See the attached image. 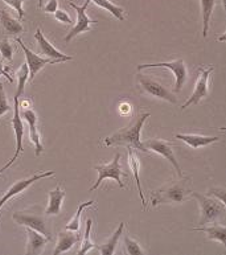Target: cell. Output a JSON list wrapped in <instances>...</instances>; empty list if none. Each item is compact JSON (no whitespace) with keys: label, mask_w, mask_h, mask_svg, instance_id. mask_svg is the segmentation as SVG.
Wrapping results in <instances>:
<instances>
[{"label":"cell","mask_w":226,"mask_h":255,"mask_svg":"<svg viewBox=\"0 0 226 255\" xmlns=\"http://www.w3.org/2000/svg\"><path fill=\"white\" fill-rule=\"evenodd\" d=\"M126 228V222H120L119 228L113 233L112 236L109 237L108 241L105 244L100 245V246H96L97 250L104 255H113L115 253V249H116V245H118L120 237L123 236V230Z\"/></svg>","instance_id":"obj_22"},{"label":"cell","mask_w":226,"mask_h":255,"mask_svg":"<svg viewBox=\"0 0 226 255\" xmlns=\"http://www.w3.org/2000/svg\"><path fill=\"white\" fill-rule=\"evenodd\" d=\"M138 82H139V88L142 89L143 93H146L148 96L155 97V98L159 99H164L167 102L173 103L176 105L177 98L175 97V94L167 90L165 86L156 81L155 78L150 77V74H143V73H139L138 74Z\"/></svg>","instance_id":"obj_6"},{"label":"cell","mask_w":226,"mask_h":255,"mask_svg":"<svg viewBox=\"0 0 226 255\" xmlns=\"http://www.w3.org/2000/svg\"><path fill=\"white\" fill-rule=\"evenodd\" d=\"M16 45H13V42H11L7 38H4L3 41H0V54L3 57L4 61L11 62L13 60V54H15Z\"/></svg>","instance_id":"obj_30"},{"label":"cell","mask_w":226,"mask_h":255,"mask_svg":"<svg viewBox=\"0 0 226 255\" xmlns=\"http://www.w3.org/2000/svg\"><path fill=\"white\" fill-rule=\"evenodd\" d=\"M89 4H90V0H85V3L82 5H77L73 1H69V5L72 8H74V11L77 12V21L73 24V28L70 29V32L68 33V36L65 37V41L69 42L72 41L74 37H77L78 34L85 33V32L92 31V25L97 24L96 20H92L86 13V9H88Z\"/></svg>","instance_id":"obj_8"},{"label":"cell","mask_w":226,"mask_h":255,"mask_svg":"<svg viewBox=\"0 0 226 255\" xmlns=\"http://www.w3.org/2000/svg\"><path fill=\"white\" fill-rule=\"evenodd\" d=\"M4 3H7L9 7H12L15 9L17 13H19L20 19H23L24 17V9H23V4L24 1H27V0H1Z\"/></svg>","instance_id":"obj_32"},{"label":"cell","mask_w":226,"mask_h":255,"mask_svg":"<svg viewBox=\"0 0 226 255\" xmlns=\"http://www.w3.org/2000/svg\"><path fill=\"white\" fill-rule=\"evenodd\" d=\"M35 38H36V41H37L38 46H40V49H41V52L45 54L48 58L56 60V61H58V62L70 61V60L73 58L72 56L64 54L62 52H60L57 48H54V46L50 44L49 40H48V38L44 36V33H42V31H41V28H37V31H36V33H35Z\"/></svg>","instance_id":"obj_15"},{"label":"cell","mask_w":226,"mask_h":255,"mask_svg":"<svg viewBox=\"0 0 226 255\" xmlns=\"http://www.w3.org/2000/svg\"><path fill=\"white\" fill-rule=\"evenodd\" d=\"M17 44L21 46L24 54H25V58H27V65L28 69H29V81L35 80V77L37 76V73L41 70L42 68H45L46 65H53L58 64V61L56 60H52V58H42L40 56L32 52L29 48H28L21 38H17Z\"/></svg>","instance_id":"obj_13"},{"label":"cell","mask_w":226,"mask_h":255,"mask_svg":"<svg viewBox=\"0 0 226 255\" xmlns=\"http://www.w3.org/2000/svg\"><path fill=\"white\" fill-rule=\"evenodd\" d=\"M66 193L64 191L62 185H57L54 188L53 191H50L48 193V197H49V204H48V208L45 210V216H58L61 213L62 209V202H64V198H65Z\"/></svg>","instance_id":"obj_17"},{"label":"cell","mask_w":226,"mask_h":255,"mask_svg":"<svg viewBox=\"0 0 226 255\" xmlns=\"http://www.w3.org/2000/svg\"><path fill=\"white\" fill-rule=\"evenodd\" d=\"M123 242H124V249H126L127 254H131V255L144 254V250L142 249V246H140L138 241L134 240L130 234H124V237H123Z\"/></svg>","instance_id":"obj_29"},{"label":"cell","mask_w":226,"mask_h":255,"mask_svg":"<svg viewBox=\"0 0 226 255\" xmlns=\"http://www.w3.org/2000/svg\"><path fill=\"white\" fill-rule=\"evenodd\" d=\"M29 80V69H28L27 62H24L20 69L17 70V90H16L15 97L16 98H20L21 96H24L25 93V84L27 81Z\"/></svg>","instance_id":"obj_28"},{"label":"cell","mask_w":226,"mask_h":255,"mask_svg":"<svg viewBox=\"0 0 226 255\" xmlns=\"http://www.w3.org/2000/svg\"><path fill=\"white\" fill-rule=\"evenodd\" d=\"M0 73H3L4 77H5V78H7V80L9 81V82H13V80H12V77L9 76V73H8L7 68H5V65H4V61H1V60H0Z\"/></svg>","instance_id":"obj_37"},{"label":"cell","mask_w":226,"mask_h":255,"mask_svg":"<svg viewBox=\"0 0 226 255\" xmlns=\"http://www.w3.org/2000/svg\"><path fill=\"white\" fill-rule=\"evenodd\" d=\"M13 220L21 226L25 228L35 229L37 232H40L44 236L49 237L52 240V234L48 228V222H46L45 214L41 213H33V212H16L13 214Z\"/></svg>","instance_id":"obj_9"},{"label":"cell","mask_w":226,"mask_h":255,"mask_svg":"<svg viewBox=\"0 0 226 255\" xmlns=\"http://www.w3.org/2000/svg\"><path fill=\"white\" fill-rule=\"evenodd\" d=\"M143 144H144V147L147 148V151H152V152L159 153L160 156H163L164 159L168 160L169 163L173 165V168L176 169L179 177H183V172H181L180 165H179L176 157H175L172 143H171V141L160 140V139H151V140L144 141Z\"/></svg>","instance_id":"obj_12"},{"label":"cell","mask_w":226,"mask_h":255,"mask_svg":"<svg viewBox=\"0 0 226 255\" xmlns=\"http://www.w3.org/2000/svg\"><path fill=\"white\" fill-rule=\"evenodd\" d=\"M90 1H93L100 8H104L105 11H108L109 13H112L115 19L120 20V21H124V19H126L124 17V9L122 7H119V5L113 4L110 0H90Z\"/></svg>","instance_id":"obj_25"},{"label":"cell","mask_w":226,"mask_h":255,"mask_svg":"<svg viewBox=\"0 0 226 255\" xmlns=\"http://www.w3.org/2000/svg\"><path fill=\"white\" fill-rule=\"evenodd\" d=\"M175 139L184 141L192 149L203 148L209 144H213L220 140L219 136H205V135H199V133H177Z\"/></svg>","instance_id":"obj_16"},{"label":"cell","mask_w":226,"mask_h":255,"mask_svg":"<svg viewBox=\"0 0 226 255\" xmlns=\"http://www.w3.org/2000/svg\"><path fill=\"white\" fill-rule=\"evenodd\" d=\"M216 1L217 0H200V7H201V16H203V37L208 36L209 29V20H211L212 12L215 9Z\"/></svg>","instance_id":"obj_24"},{"label":"cell","mask_w":226,"mask_h":255,"mask_svg":"<svg viewBox=\"0 0 226 255\" xmlns=\"http://www.w3.org/2000/svg\"><path fill=\"white\" fill-rule=\"evenodd\" d=\"M78 240H80V234H76V232H72V230H68V229L60 232L58 233L57 246L53 250V255H58L61 253L72 250V248L78 242Z\"/></svg>","instance_id":"obj_19"},{"label":"cell","mask_w":226,"mask_h":255,"mask_svg":"<svg viewBox=\"0 0 226 255\" xmlns=\"http://www.w3.org/2000/svg\"><path fill=\"white\" fill-rule=\"evenodd\" d=\"M152 68H165L171 70L175 76V92L179 93L181 88L184 86L187 80H188V69H187V64L184 60L177 58L175 61L169 62H157V64H143L138 65V70H143V69H152Z\"/></svg>","instance_id":"obj_7"},{"label":"cell","mask_w":226,"mask_h":255,"mask_svg":"<svg viewBox=\"0 0 226 255\" xmlns=\"http://www.w3.org/2000/svg\"><path fill=\"white\" fill-rule=\"evenodd\" d=\"M8 111H11V106L8 103L7 94H5V90H4V85L0 82V117L7 114Z\"/></svg>","instance_id":"obj_31"},{"label":"cell","mask_w":226,"mask_h":255,"mask_svg":"<svg viewBox=\"0 0 226 255\" xmlns=\"http://www.w3.org/2000/svg\"><path fill=\"white\" fill-rule=\"evenodd\" d=\"M1 76H4V74H3V73H0V77H1Z\"/></svg>","instance_id":"obj_39"},{"label":"cell","mask_w":226,"mask_h":255,"mask_svg":"<svg viewBox=\"0 0 226 255\" xmlns=\"http://www.w3.org/2000/svg\"><path fill=\"white\" fill-rule=\"evenodd\" d=\"M92 226L93 221L92 218H86V229H85L84 240H82V245H81V249L78 250V254L84 255L86 253H89L92 249L96 248V245L92 241Z\"/></svg>","instance_id":"obj_27"},{"label":"cell","mask_w":226,"mask_h":255,"mask_svg":"<svg viewBox=\"0 0 226 255\" xmlns=\"http://www.w3.org/2000/svg\"><path fill=\"white\" fill-rule=\"evenodd\" d=\"M44 5V0H38V7H42Z\"/></svg>","instance_id":"obj_38"},{"label":"cell","mask_w":226,"mask_h":255,"mask_svg":"<svg viewBox=\"0 0 226 255\" xmlns=\"http://www.w3.org/2000/svg\"><path fill=\"white\" fill-rule=\"evenodd\" d=\"M192 230L205 233L208 240L219 241L220 244L226 246V229L224 225H212V226H205V228H193Z\"/></svg>","instance_id":"obj_23"},{"label":"cell","mask_w":226,"mask_h":255,"mask_svg":"<svg viewBox=\"0 0 226 255\" xmlns=\"http://www.w3.org/2000/svg\"><path fill=\"white\" fill-rule=\"evenodd\" d=\"M57 5L58 0H50L45 5V12H48V13H54V12L57 11Z\"/></svg>","instance_id":"obj_35"},{"label":"cell","mask_w":226,"mask_h":255,"mask_svg":"<svg viewBox=\"0 0 226 255\" xmlns=\"http://www.w3.org/2000/svg\"><path fill=\"white\" fill-rule=\"evenodd\" d=\"M50 176H54V171H46V172H38V173H35V175H32L31 177H28V179L24 180H19V181H16L13 185H12L9 189H8L5 193L0 197V209L3 208L5 204H7L8 200H11L12 197H15L17 194H20L21 192H24L25 189L31 187L32 184L38 181V180L45 179V177H50Z\"/></svg>","instance_id":"obj_11"},{"label":"cell","mask_w":226,"mask_h":255,"mask_svg":"<svg viewBox=\"0 0 226 255\" xmlns=\"http://www.w3.org/2000/svg\"><path fill=\"white\" fill-rule=\"evenodd\" d=\"M20 117H21L23 121L28 123V126H29V139L36 147V156H40L42 151H44V145H42L40 132H38L37 114H36V111L33 109L28 107V109H20Z\"/></svg>","instance_id":"obj_14"},{"label":"cell","mask_w":226,"mask_h":255,"mask_svg":"<svg viewBox=\"0 0 226 255\" xmlns=\"http://www.w3.org/2000/svg\"><path fill=\"white\" fill-rule=\"evenodd\" d=\"M189 183L184 179L172 181L163 185L160 189L151 194V205L157 206L161 204H181L188 200L191 196Z\"/></svg>","instance_id":"obj_2"},{"label":"cell","mask_w":226,"mask_h":255,"mask_svg":"<svg viewBox=\"0 0 226 255\" xmlns=\"http://www.w3.org/2000/svg\"><path fill=\"white\" fill-rule=\"evenodd\" d=\"M0 25L3 28L4 33L8 36H17V34L23 33L24 27L23 24L20 23L19 20L13 19L9 12L5 9L0 11Z\"/></svg>","instance_id":"obj_20"},{"label":"cell","mask_w":226,"mask_h":255,"mask_svg":"<svg viewBox=\"0 0 226 255\" xmlns=\"http://www.w3.org/2000/svg\"><path fill=\"white\" fill-rule=\"evenodd\" d=\"M191 196L197 200L200 205V225H207L216 222L225 213V205L217 200L200 194L197 192H191Z\"/></svg>","instance_id":"obj_4"},{"label":"cell","mask_w":226,"mask_h":255,"mask_svg":"<svg viewBox=\"0 0 226 255\" xmlns=\"http://www.w3.org/2000/svg\"><path fill=\"white\" fill-rule=\"evenodd\" d=\"M54 17L58 20V21H61V23L64 24H68V25H73V20H72V17H70L68 13H66L65 11H62V9H57V11L54 12L53 13Z\"/></svg>","instance_id":"obj_33"},{"label":"cell","mask_w":226,"mask_h":255,"mask_svg":"<svg viewBox=\"0 0 226 255\" xmlns=\"http://www.w3.org/2000/svg\"><path fill=\"white\" fill-rule=\"evenodd\" d=\"M94 169L98 172V179L96 180V183L93 184L92 187L89 188V192L96 191L97 188L100 187L101 184L104 183V180L113 179L115 180L120 188H124V172L122 171V165H120V153H115V157L113 161L106 164H97L94 165Z\"/></svg>","instance_id":"obj_3"},{"label":"cell","mask_w":226,"mask_h":255,"mask_svg":"<svg viewBox=\"0 0 226 255\" xmlns=\"http://www.w3.org/2000/svg\"><path fill=\"white\" fill-rule=\"evenodd\" d=\"M150 113H143L139 114L132 122L124 128L119 129L112 136H108L104 139V143L106 147H113V145H127L130 148L138 149L142 152H148L147 148L143 144L142 139H140V133H142L143 126L148 118H150Z\"/></svg>","instance_id":"obj_1"},{"label":"cell","mask_w":226,"mask_h":255,"mask_svg":"<svg viewBox=\"0 0 226 255\" xmlns=\"http://www.w3.org/2000/svg\"><path fill=\"white\" fill-rule=\"evenodd\" d=\"M27 236H28V248L27 254H40L42 252V249L48 242L50 241L49 237L44 236L40 232L35 230V229L27 228Z\"/></svg>","instance_id":"obj_18"},{"label":"cell","mask_w":226,"mask_h":255,"mask_svg":"<svg viewBox=\"0 0 226 255\" xmlns=\"http://www.w3.org/2000/svg\"><path fill=\"white\" fill-rule=\"evenodd\" d=\"M225 189L224 188H213L211 191L208 192L209 196H215V197L220 198V202H223L224 205H225Z\"/></svg>","instance_id":"obj_34"},{"label":"cell","mask_w":226,"mask_h":255,"mask_svg":"<svg viewBox=\"0 0 226 255\" xmlns=\"http://www.w3.org/2000/svg\"><path fill=\"white\" fill-rule=\"evenodd\" d=\"M12 125H13V131H15V137H16V152L15 156L11 157L8 160V163L4 167L0 168V175L5 172L8 168L11 167L12 164L15 163L16 160L19 159V156L23 153V137H24V123L23 119L20 117V107H19V98L15 97V115L12 118Z\"/></svg>","instance_id":"obj_10"},{"label":"cell","mask_w":226,"mask_h":255,"mask_svg":"<svg viewBox=\"0 0 226 255\" xmlns=\"http://www.w3.org/2000/svg\"><path fill=\"white\" fill-rule=\"evenodd\" d=\"M215 72L213 66H200L197 69V81H196V86L193 93L191 94L187 102L181 106V110H185L187 107L192 106V105H197L203 101L204 98H207L209 94V81H211L212 73Z\"/></svg>","instance_id":"obj_5"},{"label":"cell","mask_w":226,"mask_h":255,"mask_svg":"<svg viewBox=\"0 0 226 255\" xmlns=\"http://www.w3.org/2000/svg\"><path fill=\"white\" fill-rule=\"evenodd\" d=\"M127 153H128V165H130L131 171H132V173H134L135 184H136V187H138L139 196H140V198H142L143 209H146L147 208L146 197H144V193H143L142 184H140V177H139V172H140V159H139L138 155L135 153L134 148L127 147Z\"/></svg>","instance_id":"obj_21"},{"label":"cell","mask_w":226,"mask_h":255,"mask_svg":"<svg viewBox=\"0 0 226 255\" xmlns=\"http://www.w3.org/2000/svg\"><path fill=\"white\" fill-rule=\"evenodd\" d=\"M119 107H120V109H119V111H120V114H123V115H128L131 111H132V106H131L130 103L123 102Z\"/></svg>","instance_id":"obj_36"},{"label":"cell","mask_w":226,"mask_h":255,"mask_svg":"<svg viewBox=\"0 0 226 255\" xmlns=\"http://www.w3.org/2000/svg\"><path fill=\"white\" fill-rule=\"evenodd\" d=\"M94 204H96V201H94V200H92V201H85V202H82V204H80V205H78V208H77L76 214H74L73 217L70 218V221L66 224L65 229H68V230H72V232H78V230H80V226H81V214H82V212H84L86 208H90V206H93Z\"/></svg>","instance_id":"obj_26"}]
</instances>
